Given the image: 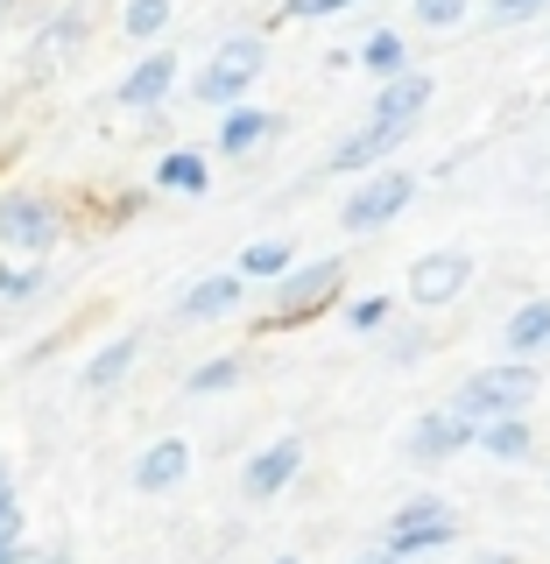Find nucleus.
<instances>
[{
  "label": "nucleus",
  "instance_id": "9",
  "mask_svg": "<svg viewBox=\"0 0 550 564\" xmlns=\"http://www.w3.org/2000/svg\"><path fill=\"white\" fill-rule=\"evenodd\" d=\"M296 466H304V445H296V437H276L269 452H255V458H247V473H240L247 501H269V494H282V487L296 480Z\"/></svg>",
  "mask_w": 550,
  "mask_h": 564
},
{
  "label": "nucleus",
  "instance_id": "3",
  "mask_svg": "<svg viewBox=\"0 0 550 564\" xmlns=\"http://www.w3.org/2000/svg\"><path fill=\"white\" fill-rule=\"evenodd\" d=\"M459 536V516L452 501H438V494H423V501H402L396 516L381 529V551L388 557H417V551H438V543Z\"/></svg>",
  "mask_w": 550,
  "mask_h": 564
},
{
  "label": "nucleus",
  "instance_id": "7",
  "mask_svg": "<svg viewBox=\"0 0 550 564\" xmlns=\"http://www.w3.org/2000/svg\"><path fill=\"white\" fill-rule=\"evenodd\" d=\"M466 282H473V254L466 247H438V254H423L410 269V296L417 304H452Z\"/></svg>",
  "mask_w": 550,
  "mask_h": 564
},
{
  "label": "nucleus",
  "instance_id": "16",
  "mask_svg": "<svg viewBox=\"0 0 550 564\" xmlns=\"http://www.w3.org/2000/svg\"><path fill=\"white\" fill-rule=\"evenodd\" d=\"M276 134V113H261V106H234V113L219 120V149L226 155H247L255 141H269Z\"/></svg>",
  "mask_w": 550,
  "mask_h": 564
},
{
  "label": "nucleus",
  "instance_id": "11",
  "mask_svg": "<svg viewBox=\"0 0 550 564\" xmlns=\"http://www.w3.org/2000/svg\"><path fill=\"white\" fill-rule=\"evenodd\" d=\"M184 473H191V445H184V437H155V445L134 458V487L141 494H170Z\"/></svg>",
  "mask_w": 550,
  "mask_h": 564
},
{
  "label": "nucleus",
  "instance_id": "22",
  "mask_svg": "<svg viewBox=\"0 0 550 564\" xmlns=\"http://www.w3.org/2000/svg\"><path fill=\"white\" fill-rule=\"evenodd\" d=\"M360 64L375 70V78H396L402 70V35L396 29H381V35H367V50H360Z\"/></svg>",
  "mask_w": 550,
  "mask_h": 564
},
{
  "label": "nucleus",
  "instance_id": "30",
  "mask_svg": "<svg viewBox=\"0 0 550 564\" xmlns=\"http://www.w3.org/2000/svg\"><path fill=\"white\" fill-rule=\"evenodd\" d=\"M14 516V480H0V522Z\"/></svg>",
  "mask_w": 550,
  "mask_h": 564
},
{
  "label": "nucleus",
  "instance_id": "2",
  "mask_svg": "<svg viewBox=\"0 0 550 564\" xmlns=\"http://www.w3.org/2000/svg\"><path fill=\"white\" fill-rule=\"evenodd\" d=\"M57 240H64V212L50 198H35V191H8V198H0V254L43 261Z\"/></svg>",
  "mask_w": 550,
  "mask_h": 564
},
{
  "label": "nucleus",
  "instance_id": "34",
  "mask_svg": "<svg viewBox=\"0 0 550 564\" xmlns=\"http://www.w3.org/2000/svg\"><path fill=\"white\" fill-rule=\"evenodd\" d=\"M276 564H296V557H276Z\"/></svg>",
  "mask_w": 550,
  "mask_h": 564
},
{
  "label": "nucleus",
  "instance_id": "10",
  "mask_svg": "<svg viewBox=\"0 0 550 564\" xmlns=\"http://www.w3.org/2000/svg\"><path fill=\"white\" fill-rule=\"evenodd\" d=\"M170 85H176V57L170 50H149V57H141L128 78H120V106H128V113H149V106H163L170 99Z\"/></svg>",
  "mask_w": 550,
  "mask_h": 564
},
{
  "label": "nucleus",
  "instance_id": "18",
  "mask_svg": "<svg viewBox=\"0 0 550 564\" xmlns=\"http://www.w3.org/2000/svg\"><path fill=\"white\" fill-rule=\"evenodd\" d=\"M155 184H163V191H184V198H205L212 170H205V155H191V149H170L163 163H155Z\"/></svg>",
  "mask_w": 550,
  "mask_h": 564
},
{
  "label": "nucleus",
  "instance_id": "31",
  "mask_svg": "<svg viewBox=\"0 0 550 564\" xmlns=\"http://www.w3.org/2000/svg\"><path fill=\"white\" fill-rule=\"evenodd\" d=\"M353 564H402V557H388V551H367V557H353Z\"/></svg>",
  "mask_w": 550,
  "mask_h": 564
},
{
  "label": "nucleus",
  "instance_id": "15",
  "mask_svg": "<svg viewBox=\"0 0 550 564\" xmlns=\"http://www.w3.org/2000/svg\"><path fill=\"white\" fill-rule=\"evenodd\" d=\"M508 352H516V360L550 352V296H529V304L508 317Z\"/></svg>",
  "mask_w": 550,
  "mask_h": 564
},
{
  "label": "nucleus",
  "instance_id": "29",
  "mask_svg": "<svg viewBox=\"0 0 550 564\" xmlns=\"http://www.w3.org/2000/svg\"><path fill=\"white\" fill-rule=\"evenodd\" d=\"M381 317H388V296H360V304H353V325L360 332H375Z\"/></svg>",
  "mask_w": 550,
  "mask_h": 564
},
{
  "label": "nucleus",
  "instance_id": "5",
  "mask_svg": "<svg viewBox=\"0 0 550 564\" xmlns=\"http://www.w3.org/2000/svg\"><path fill=\"white\" fill-rule=\"evenodd\" d=\"M410 198H417V176H410V170H375V176H367V184L346 198L339 226H346V234H375V226H388Z\"/></svg>",
  "mask_w": 550,
  "mask_h": 564
},
{
  "label": "nucleus",
  "instance_id": "32",
  "mask_svg": "<svg viewBox=\"0 0 550 564\" xmlns=\"http://www.w3.org/2000/svg\"><path fill=\"white\" fill-rule=\"evenodd\" d=\"M35 564H71V557H64V551H50V557H35Z\"/></svg>",
  "mask_w": 550,
  "mask_h": 564
},
{
  "label": "nucleus",
  "instance_id": "28",
  "mask_svg": "<svg viewBox=\"0 0 550 564\" xmlns=\"http://www.w3.org/2000/svg\"><path fill=\"white\" fill-rule=\"evenodd\" d=\"M35 290H43V269H14V275H8V290H0V304H29Z\"/></svg>",
  "mask_w": 550,
  "mask_h": 564
},
{
  "label": "nucleus",
  "instance_id": "23",
  "mask_svg": "<svg viewBox=\"0 0 550 564\" xmlns=\"http://www.w3.org/2000/svg\"><path fill=\"white\" fill-rule=\"evenodd\" d=\"M240 381V352H219V360H205L198 375H191V395H219V388Z\"/></svg>",
  "mask_w": 550,
  "mask_h": 564
},
{
  "label": "nucleus",
  "instance_id": "17",
  "mask_svg": "<svg viewBox=\"0 0 550 564\" xmlns=\"http://www.w3.org/2000/svg\"><path fill=\"white\" fill-rule=\"evenodd\" d=\"M240 290H247L240 275H205V282H191V290H184V317H226V311L240 304Z\"/></svg>",
  "mask_w": 550,
  "mask_h": 564
},
{
  "label": "nucleus",
  "instance_id": "14",
  "mask_svg": "<svg viewBox=\"0 0 550 564\" xmlns=\"http://www.w3.org/2000/svg\"><path fill=\"white\" fill-rule=\"evenodd\" d=\"M141 360V339H106L93 360H85V395H106V388H120V375Z\"/></svg>",
  "mask_w": 550,
  "mask_h": 564
},
{
  "label": "nucleus",
  "instance_id": "19",
  "mask_svg": "<svg viewBox=\"0 0 550 564\" xmlns=\"http://www.w3.org/2000/svg\"><path fill=\"white\" fill-rule=\"evenodd\" d=\"M290 261H296V247L290 240H255V247H247V254H240V282H276L282 269H290Z\"/></svg>",
  "mask_w": 550,
  "mask_h": 564
},
{
  "label": "nucleus",
  "instance_id": "24",
  "mask_svg": "<svg viewBox=\"0 0 550 564\" xmlns=\"http://www.w3.org/2000/svg\"><path fill=\"white\" fill-rule=\"evenodd\" d=\"M459 14H466V0H417V22L423 29H452Z\"/></svg>",
  "mask_w": 550,
  "mask_h": 564
},
{
  "label": "nucleus",
  "instance_id": "21",
  "mask_svg": "<svg viewBox=\"0 0 550 564\" xmlns=\"http://www.w3.org/2000/svg\"><path fill=\"white\" fill-rule=\"evenodd\" d=\"M120 29H128L134 43H155V35L170 29V0H128V14H120Z\"/></svg>",
  "mask_w": 550,
  "mask_h": 564
},
{
  "label": "nucleus",
  "instance_id": "27",
  "mask_svg": "<svg viewBox=\"0 0 550 564\" xmlns=\"http://www.w3.org/2000/svg\"><path fill=\"white\" fill-rule=\"evenodd\" d=\"M0 564H29V551H22V508L0 522Z\"/></svg>",
  "mask_w": 550,
  "mask_h": 564
},
{
  "label": "nucleus",
  "instance_id": "33",
  "mask_svg": "<svg viewBox=\"0 0 550 564\" xmlns=\"http://www.w3.org/2000/svg\"><path fill=\"white\" fill-rule=\"evenodd\" d=\"M8 275H14V269H8V261H0V290H8Z\"/></svg>",
  "mask_w": 550,
  "mask_h": 564
},
{
  "label": "nucleus",
  "instance_id": "4",
  "mask_svg": "<svg viewBox=\"0 0 550 564\" xmlns=\"http://www.w3.org/2000/svg\"><path fill=\"white\" fill-rule=\"evenodd\" d=\"M261 64H269V50H261V35H234V43L212 57L198 78H191V93H198V106H234L247 85L261 78Z\"/></svg>",
  "mask_w": 550,
  "mask_h": 564
},
{
  "label": "nucleus",
  "instance_id": "8",
  "mask_svg": "<svg viewBox=\"0 0 550 564\" xmlns=\"http://www.w3.org/2000/svg\"><path fill=\"white\" fill-rule=\"evenodd\" d=\"M431 70H396V78L381 85V99H375V113L367 120H388V128H410L417 134V120H423V106H431Z\"/></svg>",
  "mask_w": 550,
  "mask_h": 564
},
{
  "label": "nucleus",
  "instance_id": "13",
  "mask_svg": "<svg viewBox=\"0 0 550 564\" xmlns=\"http://www.w3.org/2000/svg\"><path fill=\"white\" fill-rule=\"evenodd\" d=\"M396 141H410V128H388V120H367V128H353L346 141H339V155H332V170H353L360 176L367 163H381Z\"/></svg>",
  "mask_w": 550,
  "mask_h": 564
},
{
  "label": "nucleus",
  "instance_id": "25",
  "mask_svg": "<svg viewBox=\"0 0 550 564\" xmlns=\"http://www.w3.org/2000/svg\"><path fill=\"white\" fill-rule=\"evenodd\" d=\"M543 8H550V0H494L487 22H494V29H508V22H529V14H543Z\"/></svg>",
  "mask_w": 550,
  "mask_h": 564
},
{
  "label": "nucleus",
  "instance_id": "1",
  "mask_svg": "<svg viewBox=\"0 0 550 564\" xmlns=\"http://www.w3.org/2000/svg\"><path fill=\"white\" fill-rule=\"evenodd\" d=\"M529 395H537V367H522V360H508V367H481L466 388H459V402L452 410L481 431V423L494 416H522L529 410Z\"/></svg>",
  "mask_w": 550,
  "mask_h": 564
},
{
  "label": "nucleus",
  "instance_id": "6",
  "mask_svg": "<svg viewBox=\"0 0 550 564\" xmlns=\"http://www.w3.org/2000/svg\"><path fill=\"white\" fill-rule=\"evenodd\" d=\"M346 282V261H311V269H282V290H276V325H304L311 311H325Z\"/></svg>",
  "mask_w": 550,
  "mask_h": 564
},
{
  "label": "nucleus",
  "instance_id": "36",
  "mask_svg": "<svg viewBox=\"0 0 550 564\" xmlns=\"http://www.w3.org/2000/svg\"><path fill=\"white\" fill-rule=\"evenodd\" d=\"M0 480H8V466H0Z\"/></svg>",
  "mask_w": 550,
  "mask_h": 564
},
{
  "label": "nucleus",
  "instance_id": "26",
  "mask_svg": "<svg viewBox=\"0 0 550 564\" xmlns=\"http://www.w3.org/2000/svg\"><path fill=\"white\" fill-rule=\"evenodd\" d=\"M346 8L353 0H290L282 14H290V22H325V14H346Z\"/></svg>",
  "mask_w": 550,
  "mask_h": 564
},
{
  "label": "nucleus",
  "instance_id": "35",
  "mask_svg": "<svg viewBox=\"0 0 550 564\" xmlns=\"http://www.w3.org/2000/svg\"><path fill=\"white\" fill-rule=\"evenodd\" d=\"M0 14H8V0H0Z\"/></svg>",
  "mask_w": 550,
  "mask_h": 564
},
{
  "label": "nucleus",
  "instance_id": "20",
  "mask_svg": "<svg viewBox=\"0 0 550 564\" xmlns=\"http://www.w3.org/2000/svg\"><path fill=\"white\" fill-rule=\"evenodd\" d=\"M473 437H481V452H494V458H529V423L522 416H494Z\"/></svg>",
  "mask_w": 550,
  "mask_h": 564
},
{
  "label": "nucleus",
  "instance_id": "12",
  "mask_svg": "<svg viewBox=\"0 0 550 564\" xmlns=\"http://www.w3.org/2000/svg\"><path fill=\"white\" fill-rule=\"evenodd\" d=\"M466 445H473V423L459 416V410H431V416L410 431V452H417V458H459Z\"/></svg>",
  "mask_w": 550,
  "mask_h": 564
}]
</instances>
